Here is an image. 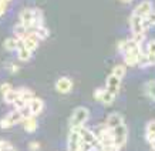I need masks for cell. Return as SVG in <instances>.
<instances>
[{
  "instance_id": "cell-1",
  "label": "cell",
  "mask_w": 155,
  "mask_h": 151,
  "mask_svg": "<svg viewBox=\"0 0 155 151\" xmlns=\"http://www.w3.org/2000/svg\"><path fill=\"white\" fill-rule=\"evenodd\" d=\"M88 117H90V111L87 107H77L70 117V128L84 126V123L88 120Z\"/></svg>"
},
{
  "instance_id": "cell-2",
  "label": "cell",
  "mask_w": 155,
  "mask_h": 151,
  "mask_svg": "<svg viewBox=\"0 0 155 151\" xmlns=\"http://www.w3.org/2000/svg\"><path fill=\"white\" fill-rule=\"evenodd\" d=\"M113 134H114V144L118 146L120 148L125 146L127 143V136H128V128L125 124H121L120 127L114 128L113 130Z\"/></svg>"
},
{
  "instance_id": "cell-3",
  "label": "cell",
  "mask_w": 155,
  "mask_h": 151,
  "mask_svg": "<svg viewBox=\"0 0 155 151\" xmlns=\"http://www.w3.org/2000/svg\"><path fill=\"white\" fill-rule=\"evenodd\" d=\"M81 144V136L77 130L70 128V133L67 136V151H78Z\"/></svg>"
},
{
  "instance_id": "cell-4",
  "label": "cell",
  "mask_w": 155,
  "mask_h": 151,
  "mask_svg": "<svg viewBox=\"0 0 155 151\" xmlns=\"http://www.w3.org/2000/svg\"><path fill=\"white\" fill-rule=\"evenodd\" d=\"M142 53L144 52H142L141 47L125 53V54H124V64H125V66H137L138 62H140V57H141Z\"/></svg>"
},
{
  "instance_id": "cell-5",
  "label": "cell",
  "mask_w": 155,
  "mask_h": 151,
  "mask_svg": "<svg viewBox=\"0 0 155 151\" xmlns=\"http://www.w3.org/2000/svg\"><path fill=\"white\" fill-rule=\"evenodd\" d=\"M151 12H152V2H151V0H144V2H141V3L134 9L132 14H135V16H140V17H142V19H145Z\"/></svg>"
},
{
  "instance_id": "cell-6",
  "label": "cell",
  "mask_w": 155,
  "mask_h": 151,
  "mask_svg": "<svg viewBox=\"0 0 155 151\" xmlns=\"http://www.w3.org/2000/svg\"><path fill=\"white\" fill-rule=\"evenodd\" d=\"M71 89H73V81H71L68 77H60V79L56 81V90L58 93H61V94L70 93Z\"/></svg>"
},
{
  "instance_id": "cell-7",
  "label": "cell",
  "mask_w": 155,
  "mask_h": 151,
  "mask_svg": "<svg viewBox=\"0 0 155 151\" xmlns=\"http://www.w3.org/2000/svg\"><path fill=\"white\" fill-rule=\"evenodd\" d=\"M120 84H121V80H120L118 77H115V76L110 74L107 81H105V90H107L108 93L117 96L118 90H120Z\"/></svg>"
},
{
  "instance_id": "cell-8",
  "label": "cell",
  "mask_w": 155,
  "mask_h": 151,
  "mask_svg": "<svg viewBox=\"0 0 155 151\" xmlns=\"http://www.w3.org/2000/svg\"><path fill=\"white\" fill-rule=\"evenodd\" d=\"M142 17L140 16H135V14H131L130 17V26H131V32L132 34H141V33H145L144 29H142Z\"/></svg>"
},
{
  "instance_id": "cell-9",
  "label": "cell",
  "mask_w": 155,
  "mask_h": 151,
  "mask_svg": "<svg viewBox=\"0 0 155 151\" xmlns=\"http://www.w3.org/2000/svg\"><path fill=\"white\" fill-rule=\"evenodd\" d=\"M141 47V44H138V43L134 40V39H128V40H122V42L118 43V50L121 53H128L131 52V50H135V49Z\"/></svg>"
},
{
  "instance_id": "cell-10",
  "label": "cell",
  "mask_w": 155,
  "mask_h": 151,
  "mask_svg": "<svg viewBox=\"0 0 155 151\" xmlns=\"http://www.w3.org/2000/svg\"><path fill=\"white\" fill-rule=\"evenodd\" d=\"M105 124L111 130H114V128L120 127L121 124H124V118H122V116L120 113H111V114H108L107 120H105Z\"/></svg>"
},
{
  "instance_id": "cell-11",
  "label": "cell",
  "mask_w": 155,
  "mask_h": 151,
  "mask_svg": "<svg viewBox=\"0 0 155 151\" xmlns=\"http://www.w3.org/2000/svg\"><path fill=\"white\" fill-rule=\"evenodd\" d=\"M43 107H44V104H43V100H41V99H37V97H34V99L31 100L30 103H28V109H30V111H31V114H33L34 117L41 113Z\"/></svg>"
},
{
  "instance_id": "cell-12",
  "label": "cell",
  "mask_w": 155,
  "mask_h": 151,
  "mask_svg": "<svg viewBox=\"0 0 155 151\" xmlns=\"http://www.w3.org/2000/svg\"><path fill=\"white\" fill-rule=\"evenodd\" d=\"M37 42H38V37L36 36L34 33H28L26 37H24V47L30 50V52H33L37 49Z\"/></svg>"
},
{
  "instance_id": "cell-13",
  "label": "cell",
  "mask_w": 155,
  "mask_h": 151,
  "mask_svg": "<svg viewBox=\"0 0 155 151\" xmlns=\"http://www.w3.org/2000/svg\"><path fill=\"white\" fill-rule=\"evenodd\" d=\"M20 19H21V23L27 27L28 24L34 20V10L33 9H26L20 13Z\"/></svg>"
},
{
  "instance_id": "cell-14",
  "label": "cell",
  "mask_w": 155,
  "mask_h": 151,
  "mask_svg": "<svg viewBox=\"0 0 155 151\" xmlns=\"http://www.w3.org/2000/svg\"><path fill=\"white\" fill-rule=\"evenodd\" d=\"M23 127H24V130H26L27 133H34L36 130H37V127H38L36 117H34V116H31L30 118L24 120V121H23Z\"/></svg>"
},
{
  "instance_id": "cell-15",
  "label": "cell",
  "mask_w": 155,
  "mask_h": 151,
  "mask_svg": "<svg viewBox=\"0 0 155 151\" xmlns=\"http://www.w3.org/2000/svg\"><path fill=\"white\" fill-rule=\"evenodd\" d=\"M145 138L147 141L151 143L155 140V120H151L150 123L147 124L145 128Z\"/></svg>"
},
{
  "instance_id": "cell-16",
  "label": "cell",
  "mask_w": 155,
  "mask_h": 151,
  "mask_svg": "<svg viewBox=\"0 0 155 151\" xmlns=\"http://www.w3.org/2000/svg\"><path fill=\"white\" fill-rule=\"evenodd\" d=\"M152 26H155V12L152 10L148 16H147L145 19L142 20V29H144V32H147L148 29H151Z\"/></svg>"
},
{
  "instance_id": "cell-17",
  "label": "cell",
  "mask_w": 155,
  "mask_h": 151,
  "mask_svg": "<svg viewBox=\"0 0 155 151\" xmlns=\"http://www.w3.org/2000/svg\"><path fill=\"white\" fill-rule=\"evenodd\" d=\"M13 33L16 34L19 39H24L28 34V32H27V27H26L23 23H19L13 27Z\"/></svg>"
},
{
  "instance_id": "cell-18",
  "label": "cell",
  "mask_w": 155,
  "mask_h": 151,
  "mask_svg": "<svg viewBox=\"0 0 155 151\" xmlns=\"http://www.w3.org/2000/svg\"><path fill=\"white\" fill-rule=\"evenodd\" d=\"M3 97H5V101L7 104H13L14 101L20 97V91L19 90H10L9 93H6Z\"/></svg>"
},
{
  "instance_id": "cell-19",
  "label": "cell",
  "mask_w": 155,
  "mask_h": 151,
  "mask_svg": "<svg viewBox=\"0 0 155 151\" xmlns=\"http://www.w3.org/2000/svg\"><path fill=\"white\" fill-rule=\"evenodd\" d=\"M125 73H127V66H125V64H117V66L113 69V73H111V74L118 77V79L121 80L122 77L125 76Z\"/></svg>"
},
{
  "instance_id": "cell-20",
  "label": "cell",
  "mask_w": 155,
  "mask_h": 151,
  "mask_svg": "<svg viewBox=\"0 0 155 151\" xmlns=\"http://www.w3.org/2000/svg\"><path fill=\"white\" fill-rule=\"evenodd\" d=\"M19 91H20V97H21V99H23L27 104L34 99V93L31 91V90H28V89H19Z\"/></svg>"
},
{
  "instance_id": "cell-21",
  "label": "cell",
  "mask_w": 155,
  "mask_h": 151,
  "mask_svg": "<svg viewBox=\"0 0 155 151\" xmlns=\"http://www.w3.org/2000/svg\"><path fill=\"white\" fill-rule=\"evenodd\" d=\"M6 117L9 118L10 123L13 124V126H14V124H17V123H20V121H23V120H21V114H20L19 110H14V111H12V113L7 114Z\"/></svg>"
},
{
  "instance_id": "cell-22",
  "label": "cell",
  "mask_w": 155,
  "mask_h": 151,
  "mask_svg": "<svg viewBox=\"0 0 155 151\" xmlns=\"http://www.w3.org/2000/svg\"><path fill=\"white\" fill-rule=\"evenodd\" d=\"M145 93L155 101V80H151L145 84Z\"/></svg>"
},
{
  "instance_id": "cell-23",
  "label": "cell",
  "mask_w": 155,
  "mask_h": 151,
  "mask_svg": "<svg viewBox=\"0 0 155 151\" xmlns=\"http://www.w3.org/2000/svg\"><path fill=\"white\" fill-rule=\"evenodd\" d=\"M5 49L6 50H16L17 49V39H6L5 40Z\"/></svg>"
},
{
  "instance_id": "cell-24",
  "label": "cell",
  "mask_w": 155,
  "mask_h": 151,
  "mask_svg": "<svg viewBox=\"0 0 155 151\" xmlns=\"http://www.w3.org/2000/svg\"><path fill=\"white\" fill-rule=\"evenodd\" d=\"M114 100H115V96L111 94V93H108L107 90H105V94L103 96V99H101V103L105 104V106H110V104L114 103Z\"/></svg>"
},
{
  "instance_id": "cell-25",
  "label": "cell",
  "mask_w": 155,
  "mask_h": 151,
  "mask_svg": "<svg viewBox=\"0 0 155 151\" xmlns=\"http://www.w3.org/2000/svg\"><path fill=\"white\" fill-rule=\"evenodd\" d=\"M34 34H36V36H37L38 39L44 40V39H47V37H48V30H47L46 27H44V26H40V27H38L37 30L34 32Z\"/></svg>"
},
{
  "instance_id": "cell-26",
  "label": "cell",
  "mask_w": 155,
  "mask_h": 151,
  "mask_svg": "<svg viewBox=\"0 0 155 151\" xmlns=\"http://www.w3.org/2000/svg\"><path fill=\"white\" fill-rule=\"evenodd\" d=\"M30 57H31V52H30V50H27V49L19 50V60L27 62V60H30Z\"/></svg>"
},
{
  "instance_id": "cell-27",
  "label": "cell",
  "mask_w": 155,
  "mask_h": 151,
  "mask_svg": "<svg viewBox=\"0 0 155 151\" xmlns=\"http://www.w3.org/2000/svg\"><path fill=\"white\" fill-rule=\"evenodd\" d=\"M148 54H151V56H155V39H152V40H150V42L147 43V52Z\"/></svg>"
},
{
  "instance_id": "cell-28",
  "label": "cell",
  "mask_w": 155,
  "mask_h": 151,
  "mask_svg": "<svg viewBox=\"0 0 155 151\" xmlns=\"http://www.w3.org/2000/svg\"><path fill=\"white\" fill-rule=\"evenodd\" d=\"M13 106H14V109L19 110V111H20V110L24 109V107H26V106H28V104L26 103V101H24L21 97H19V99H17V100H16V101L13 103Z\"/></svg>"
},
{
  "instance_id": "cell-29",
  "label": "cell",
  "mask_w": 155,
  "mask_h": 151,
  "mask_svg": "<svg viewBox=\"0 0 155 151\" xmlns=\"http://www.w3.org/2000/svg\"><path fill=\"white\" fill-rule=\"evenodd\" d=\"M104 94H105V89H97L94 91V100H95V101H100V103H101V99H103Z\"/></svg>"
},
{
  "instance_id": "cell-30",
  "label": "cell",
  "mask_w": 155,
  "mask_h": 151,
  "mask_svg": "<svg viewBox=\"0 0 155 151\" xmlns=\"http://www.w3.org/2000/svg\"><path fill=\"white\" fill-rule=\"evenodd\" d=\"M12 126H13V124L10 123V120L7 117H5V118H2V120H0V127L2 128H10Z\"/></svg>"
},
{
  "instance_id": "cell-31",
  "label": "cell",
  "mask_w": 155,
  "mask_h": 151,
  "mask_svg": "<svg viewBox=\"0 0 155 151\" xmlns=\"http://www.w3.org/2000/svg\"><path fill=\"white\" fill-rule=\"evenodd\" d=\"M10 90H12V86H10L9 83H3V84L0 86V93H2L3 96H5L6 93H9Z\"/></svg>"
},
{
  "instance_id": "cell-32",
  "label": "cell",
  "mask_w": 155,
  "mask_h": 151,
  "mask_svg": "<svg viewBox=\"0 0 155 151\" xmlns=\"http://www.w3.org/2000/svg\"><path fill=\"white\" fill-rule=\"evenodd\" d=\"M28 150L30 151H40V144L37 141H31L28 144Z\"/></svg>"
},
{
  "instance_id": "cell-33",
  "label": "cell",
  "mask_w": 155,
  "mask_h": 151,
  "mask_svg": "<svg viewBox=\"0 0 155 151\" xmlns=\"http://www.w3.org/2000/svg\"><path fill=\"white\" fill-rule=\"evenodd\" d=\"M9 70H10V73H16V71L19 70V67L16 66V64H10V66H9Z\"/></svg>"
},
{
  "instance_id": "cell-34",
  "label": "cell",
  "mask_w": 155,
  "mask_h": 151,
  "mask_svg": "<svg viewBox=\"0 0 155 151\" xmlns=\"http://www.w3.org/2000/svg\"><path fill=\"white\" fill-rule=\"evenodd\" d=\"M150 144H151V147H152V150L155 151V140H154V141H151Z\"/></svg>"
},
{
  "instance_id": "cell-35",
  "label": "cell",
  "mask_w": 155,
  "mask_h": 151,
  "mask_svg": "<svg viewBox=\"0 0 155 151\" xmlns=\"http://www.w3.org/2000/svg\"><path fill=\"white\" fill-rule=\"evenodd\" d=\"M121 2H124V3H130V2H132V0H121Z\"/></svg>"
}]
</instances>
